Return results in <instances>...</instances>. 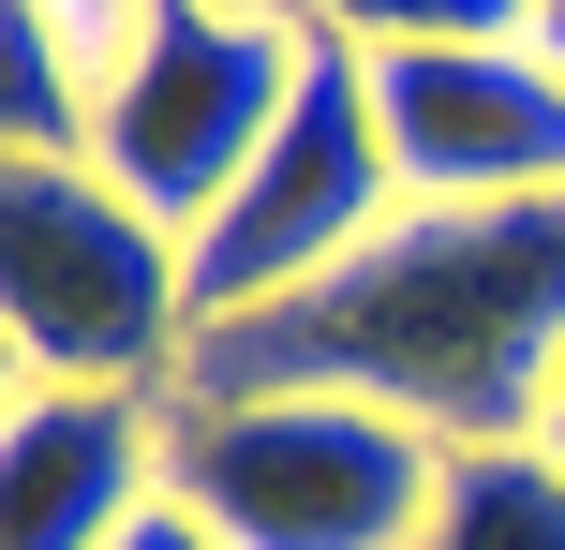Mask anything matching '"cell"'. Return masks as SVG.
I'll return each mask as SVG.
<instances>
[{"instance_id":"4fadbf2b","label":"cell","mask_w":565,"mask_h":550,"mask_svg":"<svg viewBox=\"0 0 565 550\" xmlns=\"http://www.w3.org/2000/svg\"><path fill=\"white\" fill-rule=\"evenodd\" d=\"M536 60H551V75H565V0H536Z\"/></svg>"},{"instance_id":"277c9868","label":"cell","mask_w":565,"mask_h":550,"mask_svg":"<svg viewBox=\"0 0 565 550\" xmlns=\"http://www.w3.org/2000/svg\"><path fill=\"white\" fill-rule=\"evenodd\" d=\"M298 60H312L298 0H135V30L89 75V164L194 238L254 179V149L282 134Z\"/></svg>"},{"instance_id":"9c48e42d","label":"cell","mask_w":565,"mask_h":550,"mask_svg":"<svg viewBox=\"0 0 565 550\" xmlns=\"http://www.w3.org/2000/svg\"><path fill=\"white\" fill-rule=\"evenodd\" d=\"M417 550H565V462L551 446H461Z\"/></svg>"},{"instance_id":"ba28073f","label":"cell","mask_w":565,"mask_h":550,"mask_svg":"<svg viewBox=\"0 0 565 550\" xmlns=\"http://www.w3.org/2000/svg\"><path fill=\"white\" fill-rule=\"evenodd\" d=\"M0 149L30 164L89 149V30L60 0H0Z\"/></svg>"},{"instance_id":"7a4b0ae2","label":"cell","mask_w":565,"mask_h":550,"mask_svg":"<svg viewBox=\"0 0 565 550\" xmlns=\"http://www.w3.org/2000/svg\"><path fill=\"white\" fill-rule=\"evenodd\" d=\"M0 343L30 357V387L149 402L194 357V238L135 208L89 149H60V164L0 149Z\"/></svg>"},{"instance_id":"7c38bea8","label":"cell","mask_w":565,"mask_h":550,"mask_svg":"<svg viewBox=\"0 0 565 550\" xmlns=\"http://www.w3.org/2000/svg\"><path fill=\"white\" fill-rule=\"evenodd\" d=\"M60 15L89 30V75H105V45H119V30H135V0H60Z\"/></svg>"},{"instance_id":"3957f363","label":"cell","mask_w":565,"mask_h":550,"mask_svg":"<svg viewBox=\"0 0 565 550\" xmlns=\"http://www.w3.org/2000/svg\"><path fill=\"white\" fill-rule=\"evenodd\" d=\"M164 506H194L224 550H417L447 506V446L328 387H268V402L164 387Z\"/></svg>"},{"instance_id":"30bf717a","label":"cell","mask_w":565,"mask_h":550,"mask_svg":"<svg viewBox=\"0 0 565 550\" xmlns=\"http://www.w3.org/2000/svg\"><path fill=\"white\" fill-rule=\"evenodd\" d=\"M312 30H342V45H536V0H298Z\"/></svg>"},{"instance_id":"8992f818","label":"cell","mask_w":565,"mask_h":550,"mask_svg":"<svg viewBox=\"0 0 565 550\" xmlns=\"http://www.w3.org/2000/svg\"><path fill=\"white\" fill-rule=\"evenodd\" d=\"M372 105H387L402 208L565 194V75L536 45H387L372 60Z\"/></svg>"},{"instance_id":"9a60e30c","label":"cell","mask_w":565,"mask_h":550,"mask_svg":"<svg viewBox=\"0 0 565 550\" xmlns=\"http://www.w3.org/2000/svg\"><path fill=\"white\" fill-rule=\"evenodd\" d=\"M536 446H551V462H565V387H551V417H536Z\"/></svg>"},{"instance_id":"6da1fadb","label":"cell","mask_w":565,"mask_h":550,"mask_svg":"<svg viewBox=\"0 0 565 550\" xmlns=\"http://www.w3.org/2000/svg\"><path fill=\"white\" fill-rule=\"evenodd\" d=\"M268 387H328V402H387L431 446H536L565 387V194L521 208H402L387 238L328 268V283L268 298L238 327H194L179 402H268Z\"/></svg>"},{"instance_id":"8fae6325","label":"cell","mask_w":565,"mask_h":550,"mask_svg":"<svg viewBox=\"0 0 565 550\" xmlns=\"http://www.w3.org/2000/svg\"><path fill=\"white\" fill-rule=\"evenodd\" d=\"M119 550H224V536H209V521H194V506H149V521H135V536H119Z\"/></svg>"},{"instance_id":"5bb4252c","label":"cell","mask_w":565,"mask_h":550,"mask_svg":"<svg viewBox=\"0 0 565 550\" xmlns=\"http://www.w3.org/2000/svg\"><path fill=\"white\" fill-rule=\"evenodd\" d=\"M15 402H30V357H15V343H0V417H15Z\"/></svg>"},{"instance_id":"52a82bcc","label":"cell","mask_w":565,"mask_h":550,"mask_svg":"<svg viewBox=\"0 0 565 550\" xmlns=\"http://www.w3.org/2000/svg\"><path fill=\"white\" fill-rule=\"evenodd\" d=\"M164 506V402L30 387L0 417V550H119Z\"/></svg>"},{"instance_id":"5b68a950","label":"cell","mask_w":565,"mask_h":550,"mask_svg":"<svg viewBox=\"0 0 565 550\" xmlns=\"http://www.w3.org/2000/svg\"><path fill=\"white\" fill-rule=\"evenodd\" d=\"M387 224H402V164H387V105H372V45L312 30L282 134L194 224V327H238V313H268V298L328 283V268L358 254V238H387Z\"/></svg>"}]
</instances>
